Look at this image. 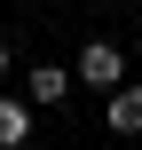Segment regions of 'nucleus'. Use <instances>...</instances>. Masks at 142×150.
I'll return each mask as SVG.
<instances>
[{"label":"nucleus","mask_w":142,"mask_h":150,"mask_svg":"<svg viewBox=\"0 0 142 150\" xmlns=\"http://www.w3.org/2000/svg\"><path fill=\"white\" fill-rule=\"evenodd\" d=\"M79 79H87V87H119V79H126V55H119L111 40H87V47H79Z\"/></svg>","instance_id":"nucleus-1"},{"label":"nucleus","mask_w":142,"mask_h":150,"mask_svg":"<svg viewBox=\"0 0 142 150\" xmlns=\"http://www.w3.org/2000/svg\"><path fill=\"white\" fill-rule=\"evenodd\" d=\"M103 119H111V134H142V87H111V103H103Z\"/></svg>","instance_id":"nucleus-2"},{"label":"nucleus","mask_w":142,"mask_h":150,"mask_svg":"<svg viewBox=\"0 0 142 150\" xmlns=\"http://www.w3.org/2000/svg\"><path fill=\"white\" fill-rule=\"evenodd\" d=\"M24 134H32V111H24L16 95H0V150H16Z\"/></svg>","instance_id":"nucleus-3"},{"label":"nucleus","mask_w":142,"mask_h":150,"mask_svg":"<svg viewBox=\"0 0 142 150\" xmlns=\"http://www.w3.org/2000/svg\"><path fill=\"white\" fill-rule=\"evenodd\" d=\"M63 95H71V79H63L55 63H40V71H32V103H55V111H63Z\"/></svg>","instance_id":"nucleus-4"},{"label":"nucleus","mask_w":142,"mask_h":150,"mask_svg":"<svg viewBox=\"0 0 142 150\" xmlns=\"http://www.w3.org/2000/svg\"><path fill=\"white\" fill-rule=\"evenodd\" d=\"M0 71H8V40H0Z\"/></svg>","instance_id":"nucleus-5"}]
</instances>
